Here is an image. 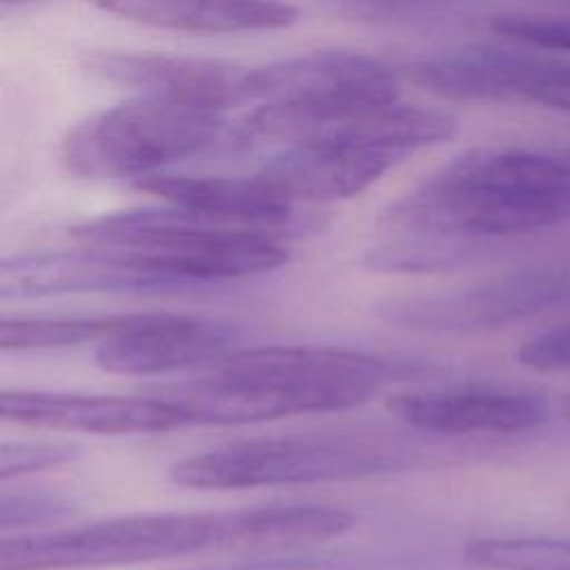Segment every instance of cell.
<instances>
[{"label":"cell","instance_id":"cell-2","mask_svg":"<svg viewBox=\"0 0 570 570\" xmlns=\"http://www.w3.org/2000/svg\"><path fill=\"white\" fill-rule=\"evenodd\" d=\"M425 361L330 345L232 350L209 370L163 394L189 425H243L298 414L350 410L394 381L434 374Z\"/></svg>","mask_w":570,"mask_h":570},{"label":"cell","instance_id":"cell-4","mask_svg":"<svg viewBox=\"0 0 570 570\" xmlns=\"http://www.w3.org/2000/svg\"><path fill=\"white\" fill-rule=\"evenodd\" d=\"M454 134L450 114L396 100L289 140L256 176L292 203L343 200L367 189L405 156Z\"/></svg>","mask_w":570,"mask_h":570},{"label":"cell","instance_id":"cell-22","mask_svg":"<svg viewBox=\"0 0 570 570\" xmlns=\"http://www.w3.org/2000/svg\"><path fill=\"white\" fill-rule=\"evenodd\" d=\"M488 27L521 47L570 53V13H503L494 16Z\"/></svg>","mask_w":570,"mask_h":570},{"label":"cell","instance_id":"cell-21","mask_svg":"<svg viewBox=\"0 0 570 570\" xmlns=\"http://www.w3.org/2000/svg\"><path fill=\"white\" fill-rule=\"evenodd\" d=\"M521 71L517 102H532L570 114V60L528 47Z\"/></svg>","mask_w":570,"mask_h":570},{"label":"cell","instance_id":"cell-19","mask_svg":"<svg viewBox=\"0 0 570 570\" xmlns=\"http://www.w3.org/2000/svg\"><path fill=\"white\" fill-rule=\"evenodd\" d=\"M463 557L481 570H570V537H476L465 543Z\"/></svg>","mask_w":570,"mask_h":570},{"label":"cell","instance_id":"cell-24","mask_svg":"<svg viewBox=\"0 0 570 570\" xmlns=\"http://www.w3.org/2000/svg\"><path fill=\"white\" fill-rule=\"evenodd\" d=\"M517 358L521 365L537 372L570 370V325L552 327L521 343Z\"/></svg>","mask_w":570,"mask_h":570},{"label":"cell","instance_id":"cell-17","mask_svg":"<svg viewBox=\"0 0 570 570\" xmlns=\"http://www.w3.org/2000/svg\"><path fill=\"white\" fill-rule=\"evenodd\" d=\"M134 314L100 316H4L0 321L2 352H36L73 347L91 341H105L120 332Z\"/></svg>","mask_w":570,"mask_h":570},{"label":"cell","instance_id":"cell-5","mask_svg":"<svg viewBox=\"0 0 570 570\" xmlns=\"http://www.w3.org/2000/svg\"><path fill=\"white\" fill-rule=\"evenodd\" d=\"M71 236L85 245L149 254L187 289L274 272L289 261L285 234L220 223L183 207H140L82 220Z\"/></svg>","mask_w":570,"mask_h":570},{"label":"cell","instance_id":"cell-11","mask_svg":"<svg viewBox=\"0 0 570 570\" xmlns=\"http://www.w3.org/2000/svg\"><path fill=\"white\" fill-rule=\"evenodd\" d=\"M0 416L29 428L85 434H156L189 425L185 410L165 394L107 396L45 390H2Z\"/></svg>","mask_w":570,"mask_h":570},{"label":"cell","instance_id":"cell-10","mask_svg":"<svg viewBox=\"0 0 570 570\" xmlns=\"http://www.w3.org/2000/svg\"><path fill=\"white\" fill-rule=\"evenodd\" d=\"M151 256L131 247L85 245L76 249L31 252L0 265L2 298L62 294H151L185 292Z\"/></svg>","mask_w":570,"mask_h":570},{"label":"cell","instance_id":"cell-20","mask_svg":"<svg viewBox=\"0 0 570 570\" xmlns=\"http://www.w3.org/2000/svg\"><path fill=\"white\" fill-rule=\"evenodd\" d=\"M78 503L60 492L49 490H4L0 499V528L16 534L27 528H53L73 519Z\"/></svg>","mask_w":570,"mask_h":570},{"label":"cell","instance_id":"cell-8","mask_svg":"<svg viewBox=\"0 0 570 570\" xmlns=\"http://www.w3.org/2000/svg\"><path fill=\"white\" fill-rule=\"evenodd\" d=\"M399 452L332 439H256L189 454L169 479L196 490H245L352 481L405 468Z\"/></svg>","mask_w":570,"mask_h":570},{"label":"cell","instance_id":"cell-7","mask_svg":"<svg viewBox=\"0 0 570 570\" xmlns=\"http://www.w3.org/2000/svg\"><path fill=\"white\" fill-rule=\"evenodd\" d=\"M227 138L223 109L140 94L80 120L62 140L65 167L91 180L145 178Z\"/></svg>","mask_w":570,"mask_h":570},{"label":"cell","instance_id":"cell-6","mask_svg":"<svg viewBox=\"0 0 570 570\" xmlns=\"http://www.w3.org/2000/svg\"><path fill=\"white\" fill-rule=\"evenodd\" d=\"M258 107L240 134L296 140L358 111L399 100V78L381 58L358 51H312L261 67L245 78Z\"/></svg>","mask_w":570,"mask_h":570},{"label":"cell","instance_id":"cell-12","mask_svg":"<svg viewBox=\"0 0 570 570\" xmlns=\"http://www.w3.org/2000/svg\"><path fill=\"white\" fill-rule=\"evenodd\" d=\"M236 345V330L178 312H136L131 321L96 347V363L122 376L165 374L194 365H209Z\"/></svg>","mask_w":570,"mask_h":570},{"label":"cell","instance_id":"cell-3","mask_svg":"<svg viewBox=\"0 0 570 570\" xmlns=\"http://www.w3.org/2000/svg\"><path fill=\"white\" fill-rule=\"evenodd\" d=\"M301 537L292 503L209 512H138L80 528L4 537L0 570L111 568L207 550H285Z\"/></svg>","mask_w":570,"mask_h":570},{"label":"cell","instance_id":"cell-25","mask_svg":"<svg viewBox=\"0 0 570 570\" xmlns=\"http://www.w3.org/2000/svg\"><path fill=\"white\" fill-rule=\"evenodd\" d=\"M561 414H563V419L570 423V392L561 396Z\"/></svg>","mask_w":570,"mask_h":570},{"label":"cell","instance_id":"cell-23","mask_svg":"<svg viewBox=\"0 0 570 570\" xmlns=\"http://www.w3.org/2000/svg\"><path fill=\"white\" fill-rule=\"evenodd\" d=\"M80 445L71 441H4L0 448V479H20L31 472L60 468L78 459Z\"/></svg>","mask_w":570,"mask_h":570},{"label":"cell","instance_id":"cell-13","mask_svg":"<svg viewBox=\"0 0 570 570\" xmlns=\"http://www.w3.org/2000/svg\"><path fill=\"white\" fill-rule=\"evenodd\" d=\"M387 410L419 432L443 436H512L537 430L548 416L534 394L481 385L396 392Z\"/></svg>","mask_w":570,"mask_h":570},{"label":"cell","instance_id":"cell-26","mask_svg":"<svg viewBox=\"0 0 570 570\" xmlns=\"http://www.w3.org/2000/svg\"><path fill=\"white\" fill-rule=\"evenodd\" d=\"M29 2H38V0H2L4 7H18V4H29Z\"/></svg>","mask_w":570,"mask_h":570},{"label":"cell","instance_id":"cell-16","mask_svg":"<svg viewBox=\"0 0 570 570\" xmlns=\"http://www.w3.org/2000/svg\"><path fill=\"white\" fill-rule=\"evenodd\" d=\"M94 7L158 29L249 33L289 27L298 9L281 0H87Z\"/></svg>","mask_w":570,"mask_h":570},{"label":"cell","instance_id":"cell-9","mask_svg":"<svg viewBox=\"0 0 570 570\" xmlns=\"http://www.w3.org/2000/svg\"><path fill=\"white\" fill-rule=\"evenodd\" d=\"M570 303V272L528 267L450 292L385 298L376 316L394 327L432 334L492 332Z\"/></svg>","mask_w":570,"mask_h":570},{"label":"cell","instance_id":"cell-18","mask_svg":"<svg viewBox=\"0 0 570 570\" xmlns=\"http://www.w3.org/2000/svg\"><path fill=\"white\" fill-rule=\"evenodd\" d=\"M185 570H441L436 561L401 552L338 550V552H289L274 550L265 557L207 563Z\"/></svg>","mask_w":570,"mask_h":570},{"label":"cell","instance_id":"cell-14","mask_svg":"<svg viewBox=\"0 0 570 570\" xmlns=\"http://www.w3.org/2000/svg\"><path fill=\"white\" fill-rule=\"evenodd\" d=\"M82 67L89 76L118 87L189 100L223 111L232 105L247 102L245 78L249 67L220 58L154 51H94L85 56Z\"/></svg>","mask_w":570,"mask_h":570},{"label":"cell","instance_id":"cell-15","mask_svg":"<svg viewBox=\"0 0 570 570\" xmlns=\"http://www.w3.org/2000/svg\"><path fill=\"white\" fill-rule=\"evenodd\" d=\"M140 191L154 194L167 205L187 212L254 229L287 234L298 225L294 203L281 196L263 178H220V176H183L151 174L136 180Z\"/></svg>","mask_w":570,"mask_h":570},{"label":"cell","instance_id":"cell-27","mask_svg":"<svg viewBox=\"0 0 570 570\" xmlns=\"http://www.w3.org/2000/svg\"><path fill=\"white\" fill-rule=\"evenodd\" d=\"M550 2H570V0H550Z\"/></svg>","mask_w":570,"mask_h":570},{"label":"cell","instance_id":"cell-1","mask_svg":"<svg viewBox=\"0 0 570 570\" xmlns=\"http://www.w3.org/2000/svg\"><path fill=\"white\" fill-rule=\"evenodd\" d=\"M570 218V149L479 147L423 178L383 212L374 272H445L485 245Z\"/></svg>","mask_w":570,"mask_h":570}]
</instances>
